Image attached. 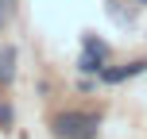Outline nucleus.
Masks as SVG:
<instances>
[{
    "label": "nucleus",
    "instance_id": "obj_3",
    "mask_svg": "<svg viewBox=\"0 0 147 139\" xmlns=\"http://www.w3.org/2000/svg\"><path fill=\"white\" fill-rule=\"evenodd\" d=\"M16 73V46H0V81H12Z\"/></svg>",
    "mask_w": 147,
    "mask_h": 139
},
{
    "label": "nucleus",
    "instance_id": "obj_5",
    "mask_svg": "<svg viewBox=\"0 0 147 139\" xmlns=\"http://www.w3.org/2000/svg\"><path fill=\"white\" fill-rule=\"evenodd\" d=\"M109 15H116L120 23H132V12H124V8H116V0H109Z\"/></svg>",
    "mask_w": 147,
    "mask_h": 139
},
{
    "label": "nucleus",
    "instance_id": "obj_1",
    "mask_svg": "<svg viewBox=\"0 0 147 139\" xmlns=\"http://www.w3.org/2000/svg\"><path fill=\"white\" fill-rule=\"evenodd\" d=\"M97 124H101V120L89 116V112H58L54 124H51V132L58 139H93L97 135Z\"/></svg>",
    "mask_w": 147,
    "mask_h": 139
},
{
    "label": "nucleus",
    "instance_id": "obj_6",
    "mask_svg": "<svg viewBox=\"0 0 147 139\" xmlns=\"http://www.w3.org/2000/svg\"><path fill=\"white\" fill-rule=\"evenodd\" d=\"M136 4H143V8H147V0H136Z\"/></svg>",
    "mask_w": 147,
    "mask_h": 139
},
{
    "label": "nucleus",
    "instance_id": "obj_4",
    "mask_svg": "<svg viewBox=\"0 0 147 139\" xmlns=\"http://www.w3.org/2000/svg\"><path fill=\"white\" fill-rule=\"evenodd\" d=\"M16 15V0H0V27H8Z\"/></svg>",
    "mask_w": 147,
    "mask_h": 139
},
{
    "label": "nucleus",
    "instance_id": "obj_2",
    "mask_svg": "<svg viewBox=\"0 0 147 139\" xmlns=\"http://www.w3.org/2000/svg\"><path fill=\"white\" fill-rule=\"evenodd\" d=\"M81 46H85V58L78 62L85 73H97L101 70V62H105V43H97L93 35H81Z\"/></svg>",
    "mask_w": 147,
    "mask_h": 139
}]
</instances>
